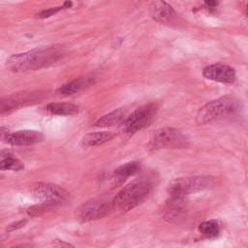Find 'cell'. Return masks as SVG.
Wrapping results in <instances>:
<instances>
[{"label":"cell","instance_id":"obj_1","mask_svg":"<svg viewBox=\"0 0 248 248\" xmlns=\"http://www.w3.org/2000/svg\"><path fill=\"white\" fill-rule=\"evenodd\" d=\"M64 52V47L60 45L42 46L12 55L8 58L6 66L10 71L16 73L36 71L55 63Z\"/></svg>","mask_w":248,"mask_h":248},{"label":"cell","instance_id":"obj_2","mask_svg":"<svg viewBox=\"0 0 248 248\" xmlns=\"http://www.w3.org/2000/svg\"><path fill=\"white\" fill-rule=\"evenodd\" d=\"M242 104L240 100L232 96H224L208 102L197 112L196 120L199 124H206L212 121L231 117L240 112Z\"/></svg>","mask_w":248,"mask_h":248},{"label":"cell","instance_id":"obj_3","mask_svg":"<svg viewBox=\"0 0 248 248\" xmlns=\"http://www.w3.org/2000/svg\"><path fill=\"white\" fill-rule=\"evenodd\" d=\"M152 187V183L146 179L131 182L120 190L111 201L113 209L127 212L135 208L147 199Z\"/></svg>","mask_w":248,"mask_h":248},{"label":"cell","instance_id":"obj_4","mask_svg":"<svg viewBox=\"0 0 248 248\" xmlns=\"http://www.w3.org/2000/svg\"><path fill=\"white\" fill-rule=\"evenodd\" d=\"M215 178L210 175H195L179 177L172 180L169 187V196L186 198L188 195L212 188L215 185Z\"/></svg>","mask_w":248,"mask_h":248},{"label":"cell","instance_id":"obj_5","mask_svg":"<svg viewBox=\"0 0 248 248\" xmlns=\"http://www.w3.org/2000/svg\"><path fill=\"white\" fill-rule=\"evenodd\" d=\"M189 144V139L184 134L174 128L169 127L156 130L153 133L149 142V145L153 149L185 148Z\"/></svg>","mask_w":248,"mask_h":248},{"label":"cell","instance_id":"obj_6","mask_svg":"<svg viewBox=\"0 0 248 248\" xmlns=\"http://www.w3.org/2000/svg\"><path fill=\"white\" fill-rule=\"evenodd\" d=\"M156 112L157 107L155 104H147L137 108L122 122L124 132L127 135L132 136L148 127L153 122Z\"/></svg>","mask_w":248,"mask_h":248},{"label":"cell","instance_id":"obj_7","mask_svg":"<svg viewBox=\"0 0 248 248\" xmlns=\"http://www.w3.org/2000/svg\"><path fill=\"white\" fill-rule=\"evenodd\" d=\"M112 209L111 201L95 199L80 205L77 210V216L82 221H92L108 215Z\"/></svg>","mask_w":248,"mask_h":248},{"label":"cell","instance_id":"obj_8","mask_svg":"<svg viewBox=\"0 0 248 248\" xmlns=\"http://www.w3.org/2000/svg\"><path fill=\"white\" fill-rule=\"evenodd\" d=\"M32 195L42 202H61L68 197V193L58 185L40 182L32 185L30 189Z\"/></svg>","mask_w":248,"mask_h":248},{"label":"cell","instance_id":"obj_9","mask_svg":"<svg viewBox=\"0 0 248 248\" xmlns=\"http://www.w3.org/2000/svg\"><path fill=\"white\" fill-rule=\"evenodd\" d=\"M202 76L210 80L221 83H233L236 79L235 71L229 65L216 63L205 67Z\"/></svg>","mask_w":248,"mask_h":248},{"label":"cell","instance_id":"obj_10","mask_svg":"<svg viewBox=\"0 0 248 248\" xmlns=\"http://www.w3.org/2000/svg\"><path fill=\"white\" fill-rule=\"evenodd\" d=\"M151 17L159 23H171L176 18V13L173 8L165 0H155L150 6Z\"/></svg>","mask_w":248,"mask_h":248},{"label":"cell","instance_id":"obj_11","mask_svg":"<svg viewBox=\"0 0 248 248\" xmlns=\"http://www.w3.org/2000/svg\"><path fill=\"white\" fill-rule=\"evenodd\" d=\"M44 140V136L39 131L34 130H21L14 133H9L6 141L12 145L22 146V145H31L38 143Z\"/></svg>","mask_w":248,"mask_h":248},{"label":"cell","instance_id":"obj_12","mask_svg":"<svg viewBox=\"0 0 248 248\" xmlns=\"http://www.w3.org/2000/svg\"><path fill=\"white\" fill-rule=\"evenodd\" d=\"M94 82L92 78L89 77H81L77 79H74L70 81L69 83H66L59 87L57 92L62 96H69L75 93L79 92L80 90L90 86Z\"/></svg>","mask_w":248,"mask_h":248},{"label":"cell","instance_id":"obj_13","mask_svg":"<svg viewBox=\"0 0 248 248\" xmlns=\"http://www.w3.org/2000/svg\"><path fill=\"white\" fill-rule=\"evenodd\" d=\"M113 137H114V134L112 132H108V131L89 133L82 138L81 145L84 147L100 145V144H103V143L110 140Z\"/></svg>","mask_w":248,"mask_h":248},{"label":"cell","instance_id":"obj_14","mask_svg":"<svg viewBox=\"0 0 248 248\" xmlns=\"http://www.w3.org/2000/svg\"><path fill=\"white\" fill-rule=\"evenodd\" d=\"M126 109L123 108H117L115 110H112L105 115H103L97 122L96 126L97 127H109V126H114L117 124H120L124 121L126 118Z\"/></svg>","mask_w":248,"mask_h":248},{"label":"cell","instance_id":"obj_15","mask_svg":"<svg viewBox=\"0 0 248 248\" xmlns=\"http://www.w3.org/2000/svg\"><path fill=\"white\" fill-rule=\"evenodd\" d=\"M46 110L56 115H74L78 112V107L70 103H50L46 107Z\"/></svg>","mask_w":248,"mask_h":248},{"label":"cell","instance_id":"obj_16","mask_svg":"<svg viewBox=\"0 0 248 248\" xmlns=\"http://www.w3.org/2000/svg\"><path fill=\"white\" fill-rule=\"evenodd\" d=\"M140 170V164L137 161L128 162L120 167H118L114 172L113 175L116 177V179H119L120 181L125 180L127 177L135 175Z\"/></svg>","mask_w":248,"mask_h":248},{"label":"cell","instance_id":"obj_17","mask_svg":"<svg viewBox=\"0 0 248 248\" xmlns=\"http://www.w3.org/2000/svg\"><path fill=\"white\" fill-rule=\"evenodd\" d=\"M198 230L202 235L208 238H212V237H216L219 234L220 225L216 220H208L201 223L199 225Z\"/></svg>","mask_w":248,"mask_h":248},{"label":"cell","instance_id":"obj_18","mask_svg":"<svg viewBox=\"0 0 248 248\" xmlns=\"http://www.w3.org/2000/svg\"><path fill=\"white\" fill-rule=\"evenodd\" d=\"M58 204H59V202H43L41 203L35 204L33 206H30L27 209V213L30 216L43 215V214L52 210L53 208H55Z\"/></svg>","mask_w":248,"mask_h":248},{"label":"cell","instance_id":"obj_19","mask_svg":"<svg viewBox=\"0 0 248 248\" xmlns=\"http://www.w3.org/2000/svg\"><path fill=\"white\" fill-rule=\"evenodd\" d=\"M24 168L21 161L14 157H7L0 161V170H21Z\"/></svg>","mask_w":248,"mask_h":248},{"label":"cell","instance_id":"obj_20","mask_svg":"<svg viewBox=\"0 0 248 248\" xmlns=\"http://www.w3.org/2000/svg\"><path fill=\"white\" fill-rule=\"evenodd\" d=\"M71 6H72V2L69 0V1L65 2V3L63 4V6L54 7V8H49V9H47V10L42 11L41 13H39V14L37 15V17H39V18H46V17H49V16L55 15L56 13H58L59 11L63 10V9H65V8H70Z\"/></svg>","mask_w":248,"mask_h":248},{"label":"cell","instance_id":"obj_21","mask_svg":"<svg viewBox=\"0 0 248 248\" xmlns=\"http://www.w3.org/2000/svg\"><path fill=\"white\" fill-rule=\"evenodd\" d=\"M18 104H20L18 98L8 99V100L0 99V112H4V111H8L10 109H13V108H16Z\"/></svg>","mask_w":248,"mask_h":248},{"label":"cell","instance_id":"obj_22","mask_svg":"<svg viewBox=\"0 0 248 248\" xmlns=\"http://www.w3.org/2000/svg\"><path fill=\"white\" fill-rule=\"evenodd\" d=\"M204 7L209 11V12H214L216 8L219 5L220 0H202Z\"/></svg>","mask_w":248,"mask_h":248},{"label":"cell","instance_id":"obj_23","mask_svg":"<svg viewBox=\"0 0 248 248\" xmlns=\"http://www.w3.org/2000/svg\"><path fill=\"white\" fill-rule=\"evenodd\" d=\"M25 223H26V220H20V221H18V222L13 223V224L9 225V227L7 228V231L11 232V231H15V230H16V229H19V228L23 227Z\"/></svg>","mask_w":248,"mask_h":248},{"label":"cell","instance_id":"obj_24","mask_svg":"<svg viewBox=\"0 0 248 248\" xmlns=\"http://www.w3.org/2000/svg\"><path fill=\"white\" fill-rule=\"evenodd\" d=\"M8 134H9V130L7 128L0 127V141L6 140Z\"/></svg>","mask_w":248,"mask_h":248}]
</instances>
